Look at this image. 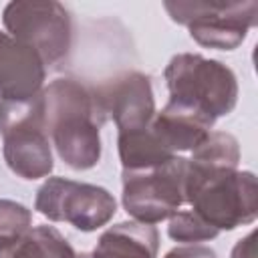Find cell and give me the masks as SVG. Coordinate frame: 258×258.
Wrapping results in <instances>:
<instances>
[{
  "label": "cell",
  "mask_w": 258,
  "mask_h": 258,
  "mask_svg": "<svg viewBox=\"0 0 258 258\" xmlns=\"http://www.w3.org/2000/svg\"><path fill=\"white\" fill-rule=\"evenodd\" d=\"M185 202L214 230H232L256 216V181L252 173L198 171L185 163Z\"/></svg>",
  "instance_id": "cell-2"
},
{
  "label": "cell",
  "mask_w": 258,
  "mask_h": 258,
  "mask_svg": "<svg viewBox=\"0 0 258 258\" xmlns=\"http://www.w3.org/2000/svg\"><path fill=\"white\" fill-rule=\"evenodd\" d=\"M4 24L12 38L34 48L42 62H54L71 46V16L58 2H10Z\"/></svg>",
  "instance_id": "cell-7"
},
{
  "label": "cell",
  "mask_w": 258,
  "mask_h": 258,
  "mask_svg": "<svg viewBox=\"0 0 258 258\" xmlns=\"http://www.w3.org/2000/svg\"><path fill=\"white\" fill-rule=\"evenodd\" d=\"M169 101L194 107L212 119L236 105V79L228 67L200 54H177L165 69Z\"/></svg>",
  "instance_id": "cell-4"
},
{
  "label": "cell",
  "mask_w": 258,
  "mask_h": 258,
  "mask_svg": "<svg viewBox=\"0 0 258 258\" xmlns=\"http://www.w3.org/2000/svg\"><path fill=\"white\" fill-rule=\"evenodd\" d=\"M157 230L151 224L123 222L107 230L93 258H155Z\"/></svg>",
  "instance_id": "cell-12"
},
{
  "label": "cell",
  "mask_w": 258,
  "mask_h": 258,
  "mask_svg": "<svg viewBox=\"0 0 258 258\" xmlns=\"http://www.w3.org/2000/svg\"><path fill=\"white\" fill-rule=\"evenodd\" d=\"M36 210L48 220L71 222L75 228L91 232L111 220L115 200L103 187L52 177L38 189Z\"/></svg>",
  "instance_id": "cell-8"
},
{
  "label": "cell",
  "mask_w": 258,
  "mask_h": 258,
  "mask_svg": "<svg viewBox=\"0 0 258 258\" xmlns=\"http://www.w3.org/2000/svg\"><path fill=\"white\" fill-rule=\"evenodd\" d=\"M218 230L208 226L194 212H177L169 222V236L177 242H202L214 238Z\"/></svg>",
  "instance_id": "cell-15"
},
{
  "label": "cell",
  "mask_w": 258,
  "mask_h": 258,
  "mask_svg": "<svg viewBox=\"0 0 258 258\" xmlns=\"http://www.w3.org/2000/svg\"><path fill=\"white\" fill-rule=\"evenodd\" d=\"M44 62L28 44L0 32V101H24L40 93Z\"/></svg>",
  "instance_id": "cell-10"
},
{
  "label": "cell",
  "mask_w": 258,
  "mask_h": 258,
  "mask_svg": "<svg viewBox=\"0 0 258 258\" xmlns=\"http://www.w3.org/2000/svg\"><path fill=\"white\" fill-rule=\"evenodd\" d=\"M77 258H91L89 254H77Z\"/></svg>",
  "instance_id": "cell-18"
},
{
  "label": "cell",
  "mask_w": 258,
  "mask_h": 258,
  "mask_svg": "<svg viewBox=\"0 0 258 258\" xmlns=\"http://www.w3.org/2000/svg\"><path fill=\"white\" fill-rule=\"evenodd\" d=\"M169 16L189 28L204 46L230 50L238 46L254 24L258 2H165Z\"/></svg>",
  "instance_id": "cell-6"
},
{
  "label": "cell",
  "mask_w": 258,
  "mask_h": 258,
  "mask_svg": "<svg viewBox=\"0 0 258 258\" xmlns=\"http://www.w3.org/2000/svg\"><path fill=\"white\" fill-rule=\"evenodd\" d=\"M214 121L216 119L194 107L169 101L161 113L151 117L147 129L157 145L169 157H175L177 151L196 149L208 137Z\"/></svg>",
  "instance_id": "cell-11"
},
{
  "label": "cell",
  "mask_w": 258,
  "mask_h": 258,
  "mask_svg": "<svg viewBox=\"0 0 258 258\" xmlns=\"http://www.w3.org/2000/svg\"><path fill=\"white\" fill-rule=\"evenodd\" d=\"M46 131L58 155L75 169L99 161V127L107 119L95 93L73 79H56L42 93Z\"/></svg>",
  "instance_id": "cell-1"
},
{
  "label": "cell",
  "mask_w": 258,
  "mask_h": 258,
  "mask_svg": "<svg viewBox=\"0 0 258 258\" xmlns=\"http://www.w3.org/2000/svg\"><path fill=\"white\" fill-rule=\"evenodd\" d=\"M191 151L187 165L198 171H234L238 163V143L228 133H208Z\"/></svg>",
  "instance_id": "cell-14"
},
{
  "label": "cell",
  "mask_w": 258,
  "mask_h": 258,
  "mask_svg": "<svg viewBox=\"0 0 258 258\" xmlns=\"http://www.w3.org/2000/svg\"><path fill=\"white\" fill-rule=\"evenodd\" d=\"M105 117H113L119 133L145 127L153 117V93L149 79L129 73L93 91Z\"/></svg>",
  "instance_id": "cell-9"
},
{
  "label": "cell",
  "mask_w": 258,
  "mask_h": 258,
  "mask_svg": "<svg viewBox=\"0 0 258 258\" xmlns=\"http://www.w3.org/2000/svg\"><path fill=\"white\" fill-rule=\"evenodd\" d=\"M30 230V212L14 202H0V238H16Z\"/></svg>",
  "instance_id": "cell-16"
},
{
  "label": "cell",
  "mask_w": 258,
  "mask_h": 258,
  "mask_svg": "<svg viewBox=\"0 0 258 258\" xmlns=\"http://www.w3.org/2000/svg\"><path fill=\"white\" fill-rule=\"evenodd\" d=\"M0 133L12 171L34 179L52 169L42 93L24 101H0Z\"/></svg>",
  "instance_id": "cell-3"
},
{
  "label": "cell",
  "mask_w": 258,
  "mask_h": 258,
  "mask_svg": "<svg viewBox=\"0 0 258 258\" xmlns=\"http://www.w3.org/2000/svg\"><path fill=\"white\" fill-rule=\"evenodd\" d=\"M0 258H77L52 226H38L16 238H0Z\"/></svg>",
  "instance_id": "cell-13"
},
{
  "label": "cell",
  "mask_w": 258,
  "mask_h": 258,
  "mask_svg": "<svg viewBox=\"0 0 258 258\" xmlns=\"http://www.w3.org/2000/svg\"><path fill=\"white\" fill-rule=\"evenodd\" d=\"M185 163L171 157L163 163L123 171V206L141 224H155L185 202Z\"/></svg>",
  "instance_id": "cell-5"
},
{
  "label": "cell",
  "mask_w": 258,
  "mask_h": 258,
  "mask_svg": "<svg viewBox=\"0 0 258 258\" xmlns=\"http://www.w3.org/2000/svg\"><path fill=\"white\" fill-rule=\"evenodd\" d=\"M165 258H216L214 250L204 248V246H183L171 250Z\"/></svg>",
  "instance_id": "cell-17"
}]
</instances>
